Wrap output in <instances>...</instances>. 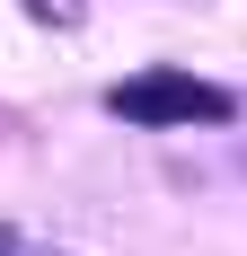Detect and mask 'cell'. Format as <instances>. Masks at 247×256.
<instances>
[{"label": "cell", "instance_id": "6da1fadb", "mask_svg": "<svg viewBox=\"0 0 247 256\" xmlns=\"http://www.w3.org/2000/svg\"><path fill=\"white\" fill-rule=\"evenodd\" d=\"M106 115H124L142 132H176V124H230L238 98L212 88V80H194V71H142V80H115L106 88Z\"/></svg>", "mask_w": 247, "mask_h": 256}, {"label": "cell", "instance_id": "7a4b0ae2", "mask_svg": "<svg viewBox=\"0 0 247 256\" xmlns=\"http://www.w3.org/2000/svg\"><path fill=\"white\" fill-rule=\"evenodd\" d=\"M26 18H44V26H80V18H88V0H26Z\"/></svg>", "mask_w": 247, "mask_h": 256}, {"label": "cell", "instance_id": "3957f363", "mask_svg": "<svg viewBox=\"0 0 247 256\" xmlns=\"http://www.w3.org/2000/svg\"><path fill=\"white\" fill-rule=\"evenodd\" d=\"M0 256H62V248H44V238H26V230H0Z\"/></svg>", "mask_w": 247, "mask_h": 256}]
</instances>
